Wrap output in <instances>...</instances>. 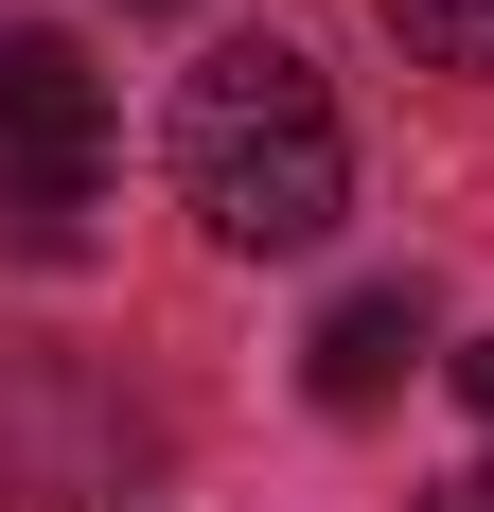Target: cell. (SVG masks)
<instances>
[{"label":"cell","mask_w":494,"mask_h":512,"mask_svg":"<svg viewBox=\"0 0 494 512\" xmlns=\"http://www.w3.org/2000/svg\"><path fill=\"white\" fill-rule=\"evenodd\" d=\"M177 195H195L212 248H318L353 212V124L318 89V53L283 36H230L177 71Z\"/></svg>","instance_id":"6da1fadb"},{"label":"cell","mask_w":494,"mask_h":512,"mask_svg":"<svg viewBox=\"0 0 494 512\" xmlns=\"http://www.w3.org/2000/svg\"><path fill=\"white\" fill-rule=\"evenodd\" d=\"M106 159V71L71 36H0V212H89Z\"/></svg>","instance_id":"7a4b0ae2"},{"label":"cell","mask_w":494,"mask_h":512,"mask_svg":"<svg viewBox=\"0 0 494 512\" xmlns=\"http://www.w3.org/2000/svg\"><path fill=\"white\" fill-rule=\"evenodd\" d=\"M406 354H424V301H406V283H353V301L300 336L318 407H389V389H406Z\"/></svg>","instance_id":"3957f363"},{"label":"cell","mask_w":494,"mask_h":512,"mask_svg":"<svg viewBox=\"0 0 494 512\" xmlns=\"http://www.w3.org/2000/svg\"><path fill=\"white\" fill-rule=\"evenodd\" d=\"M389 36L424 71H494V0H389Z\"/></svg>","instance_id":"277c9868"},{"label":"cell","mask_w":494,"mask_h":512,"mask_svg":"<svg viewBox=\"0 0 494 512\" xmlns=\"http://www.w3.org/2000/svg\"><path fill=\"white\" fill-rule=\"evenodd\" d=\"M442 371H459V407H494V336H477V354H442Z\"/></svg>","instance_id":"5b68a950"}]
</instances>
